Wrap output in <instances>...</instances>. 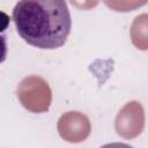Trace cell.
Wrapping results in <instances>:
<instances>
[{
    "label": "cell",
    "instance_id": "cell-1",
    "mask_svg": "<svg viewBox=\"0 0 148 148\" xmlns=\"http://www.w3.org/2000/svg\"><path fill=\"white\" fill-rule=\"evenodd\" d=\"M13 21L24 42L46 50L64 46L72 28L65 0H18L13 9Z\"/></svg>",
    "mask_w": 148,
    "mask_h": 148
},
{
    "label": "cell",
    "instance_id": "cell-2",
    "mask_svg": "<svg viewBox=\"0 0 148 148\" xmlns=\"http://www.w3.org/2000/svg\"><path fill=\"white\" fill-rule=\"evenodd\" d=\"M7 57V40L6 36L0 34V64L6 60Z\"/></svg>",
    "mask_w": 148,
    "mask_h": 148
},
{
    "label": "cell",
    "instance_id": "cell-3",
    "mask_svg": "<svg viewBox=\"0 0 148 148\" xmlns=\"http://www.w3.org/2000/svg\"><path fill=\"white\" fill-rule=\"evenodd\" d=\"M9 22H10V17L6 13L0 12V32L5 31L8 28Z\"/></svg>",
    "mask_w": 148,
    "mask_h": 148
}]
</instances>
